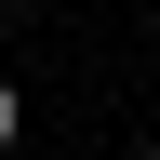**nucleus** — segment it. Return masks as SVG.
I'll return each instance as SVG.
<instances>
[{
  "label": "nucleus",
  "instance_id": "obj_1",
  "mask_svg": "<svg viewBox=\"0 0 160 160\" xmlns=\"http://www.w3.org/2000/svg\"><path fill=\"white\" fill-rule=\"evenodd\" d=\"M13 133H27V93H13V80H0V147H13Z\"/></svg>",
  "mask_w": 160,
  "mask_h": 160
}]
</instances>
